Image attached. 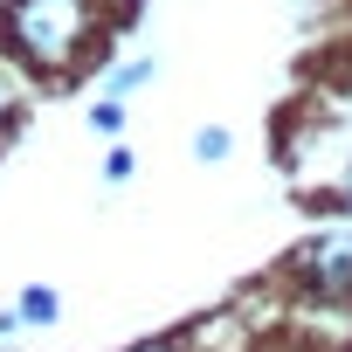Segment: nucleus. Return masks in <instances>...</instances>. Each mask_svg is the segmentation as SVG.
Masks as SVG:
<instances>
[{
  "mask_svg": "<svg viewBox=\"0 0 352 352\" xmlns=\"http://www.w3.org/2000/svg\"><path fill=\"white\" fill-rule=\"evenodd\" d=\"M0 42L42 76H69L97 42V0H8Z\"/></svg>",
  "mask_w": 352,
  "mask_h": 352,
  "instance_id": "f257e3e1",
  "label": "nucleus"
},
{
  "mask_svg": "<svg viewBox=\"0 0 352 352\" xmlns=\"http://www.w3.org/2000/svg\"><path fill=\"white\" fill-rule=\"evenodd\" d=\"M297 276H304L318 297H352V228L311 235V242L297 249Z\"/></svg>",
  "mask_w": 352,
  "mask_h": 352,
  "instance_id": "f03ea898",
  "label": "nucleus"
},
{
  "mask_svg": "<svg viewBox=\"0 0 352 352\" xmlns=\"http://www.w3.org/2000/svg\"><path fill=\"white\" fill-rule=\"evenodd\" d=\"M152 76H159V63H152V56H138V63H118L104 90H111V97H131V90H145Z\"/></svg>",
  "mask_w": 352,
  "mask_h": 352,
  "instance_id": "7ed1b4c3",
  "label": "nucleus"
},
{
  "mask_svg": "<svg viewBox=\"0 0 352 352\" xmlns=\"http://www.w3.org/2000/svg\"><path fill=\"white\" fill-rule=\"evenodd\" d=\"M21 324H49L56 318V290L49 283H35V290H21V311H14Z\"/></svg>",
  "mask_w": 352,
  "mask_h": 352,
  "instance_id": "20e7f679",
  "label": "nucleus"
},
{
  "mask_svg": "<svg viewBox=\"0 0 352 352\" xmlns=\"http://www.w3.org/2000/svg\"><path fill=\"white\" fill-rule=\"evenodd\" d=\"M194 159H228V131L221 124H201L194 131Z\"/></svg>",
  "mask_w": 352,
  "mask_h": 352,
  "instance_id": "39448f33",
  "label": "nucleus"
},
{
  "mask_svg": "<svg viewBox=\"0 0 352 352\" xmlns=\"http://www.w3.org/2000/svg\"><path fill=\"white\" fill-rule=\"evenodd\" d=\"M14 111H21V76H14L8 63H0V124H8Z\"/></svg>",
  "mask_w": 352,
  "mask_h": 352,
  "instance_id": "423d86ee",
  "label": "nucleus"
},
{
  "mask_svg": "<svg viewBox=\"0 0 352 352\" xmlns=\"http://www.w3.org/2000/svg\"><path fill=\"white\" fill-rule=\"evenodd\" d=\"M118 124H124V111H118V97H104V104L90 111V131H104V138H111Z\"/></svg>",
  "mask_w": 352,
  "mask_h": 352,
  "instance_id": "0eeeda50",
  "label": "nucleus"
},
{
  "mask_svg": "<svg viewBox=\"0 0 352 352\" xmlns=\"http://www.w3.org/2000/svg\"><path fill=\"white\" fill-rule=\"evenodd\" d=\"M104 180H131V152H111L104 159Z\"/></svg>",
  "mask_w": 352,
  "mask_h": 352,
  "instance_id": "6e6552de",
  "label": "nucleus"
},
{
  "mask_svg": "<svg viewBox=\"0 0 352 352\" xmlns=\"http://www.w3.org/2000/svg\"><path fill=\"white\" fill-rule=\"evenodd\" d=\"M338 208L352 214V173H345V180H338Z\"/></svg>",
  "mask_w": 352,
  "mask_h": 352,
  "instance_id": "1a4fd4ad",
  "label": "nucleus"
},
{
  "mask_svg": "<svg viewBox=\"0 0 352 352\" xmlns=\"http://www.w3.org/2000/svg\"><path fill=\"white\" fill-rule=\"evenodd\" d=\"M131 352H180V345H173V338H159V345H131Z\"/></svg>",
  "mask_w": 352,
  "mask_h": 352,
  "instance_id": "9d476101",
  "label": "nucleus"
}]
</instances>
